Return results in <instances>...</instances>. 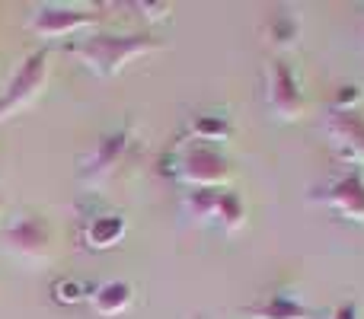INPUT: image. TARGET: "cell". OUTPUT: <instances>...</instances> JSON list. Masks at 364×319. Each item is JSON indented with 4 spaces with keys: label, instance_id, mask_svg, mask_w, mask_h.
I'll use <instances>...</instances> for the list:
<instances>
[{
    "label": "cell",
    "instance_id": "1",
    "mask_svg": "<svg viewBox=\"0 0 364 319\" xmlns=\"http://www.w3.org/2000/svg\"><path fill=\"white\" fill-rule=\"evenodd\" d=\"M164 48L157 36L147 32H125V36H87L70 45V55L80 58L96 77H115L132 58Z\"/></svg>",
    "mask_w": 364,
    "mask_h": 319
},
{
    "label": "cell",
    "instance_id": "2",
    "mask_svg": "<svg viewBox=\"0 0 364 319\" xmlns=\"http://www.w3.org/2000/svg\"><path fill=\"white\" fill-rule=\"evenodd\" d=\"M45 77H48V51L26 55L23 64L16 67V74L10 77V83L0 90V119H10L13 112L29 106L38 96V90L45 87Z\"/></svg>",
    "mask_w": 364,
    "mask_h": 319
},
{
    "label": "cell",
    "instance_id": "3",
    "mask_svg": "<svg viewBox=\"0 0 364 319\" xmlns=\"http://www.w3.org/2000/svg\"><path fill=\"white\" fill-rule=\"evenodd\" d=\"M176 179L186 182L192 188H218L230 179V163L227 157L211 144H192L188 151H182Z\"/></svg>",
    "mask_w": 364,
    "mask_h": 319
},
{
    "label": "cell",
    "instance_id": "4",
    "mask_svg": "<svg viewBox=\"0 0 364 319\" xmlns=\"http://www.w3.org/2000/svg\"><path fill=\"white\" fill-rule=\"evenodd\" d=\"M0 239L6 243V249L19 252L26 259H42L51 249V230L42 217L36 214H19L6 224V230L0 233Z\"/></svg>",
    "mask_w": 364,
    "mask_h": 319
},
{
    "label": "cell",
    "instance_id": "5",
    "mask_svg": "<svg viewBox=\"0 0 364 319\" xmlns=\"http://www.w3.org/2000/svg\"><path fill=\"white\" fill-rule=\"evenodd\" d=\"M93 13L77 10V6H58V4H45L32 13L29 29L38 32L45 38H61V36H74V32L93 26Z\"/></svg>",
    "mask_w": 364,
    "mask_h": 319
},
{
    "label": "cell",
    "instance_id": "6",
    "mask_svg": "<svg viewBox=\"0 0 364 319\" xmlns=\"http://www.w3.org/2000/svg\"><path fill=\"white\" fill-rule=\"evenodd\" d=\"M269 106L282 119H297L304 112V93L297 87L294 70L284 61L269 64Z\"/></svg>",
    "mask_w": 364,
    "mask_h": 319
},
{
    "label": "cell",
    "instance_id": "7",
    "mask_svg": "<svg viewBox=\"0 0 364 319\" xmlns=\"http://www.w3.org/2000/svg\"><path fill=\"white\" fill-rule=\"evenodd\" d=\"M339 217L346 220H358L364 224V175L361 173H346L336 182H329L320 195Z\"/></svg>",
    "mask_w": 364,
    "mask_h": 319
},
{
    "label": "cell",
    "instance_id": "8",
    "mask_svg": "<svg viewBox=\"0 0 364 319\" xmlns=\"http://www.w3.org/2000/svg\"><path fill=\"white\" fill-rule=\"evenodd\" d=\"M326 131L342 157L352 163H364V119L358 112H336L333 109Z\"/></svg>",
    "mask_w": 364,
    "mask_h": 319
},
{
    "label": "cell",
    "instance_id": "9",
    "mask_svg": "<svg viewBox=\"0 0 364 319\" xmlns=\"http://www.w3.org/2000/svg\"><path fill=\"white\" fill-rule=\"evenodd\" d=\"M125 147H128V131H112V134H102L96 141V147L90 151L87 166H83V179L87 182H100L112 173L115 166L125 157Z\"/></svg>",
    "mask_w": 364,
    "mask_h": 319
},
{
    "label": "cell",
    "instance_id": "10",
    "mask_svg": "<svg viewBox=\"0 0 364 319\" xmlns=\"http://www.w3.org/2000/svg\"><path fill=\"white\" fill-rule=\"evenodd\" d=\"M132 297L134 291L128 281H106L90 294V301H93V310L100 316H119L132 307Z\"/></svg>",
    "mask_w": 364,
    "mask_h": 319
},
{
    "label": "cell",
    "instance_id": "11",
    "mask_svg": "<svg viewBox=\"0 0 364 319\" xmlns=\"http://www.w3.org/2000/svg\"><path fill=\"white\" fill-rule=\"evenodd\" d=\"M246 313L252 319H307L310 310L291 294H272L265 301L246 307Z\"/></svg>",
    "mask_w": 364,
    "mask_h": 319
},
{
    "label": "cell",
    "instance_id": "12",
    "mask_svg": "<svg viewBox=\"0 0 364 319\" xmlns=\"http://www.w3.org/2000/svg\"><path fill=\"white\" fill-rule=\"evenodd\" d=\"M83 237H87V246H93V249H112L125 237V217L122 214H96L87 224Z\"/></svg>",
    "mask_w": 364,
    "mask_h": 319
},
{
    "label": "cell",
    "instance_id": "13",
    "mask_svg": "<svg viewBox=\"0 0 364 319\" xmlns=\"http://www.w3.org/2000/svg\"><path fill=\"white\" fill-rule=\"evenodd\" d=\"M188 131H192L195 144H218V141H227L230 138V121L224 119V115H195L192 125H188Z\"/></svg>",
    "mask_w": 364,
    "mask_h": 319
},
{
    "label": "cell",
    "instance_id": "14",
    "mask_svg": "<svg viewBox=\"0 0 364 319\" xmlns=\"http://www.w3.org/2000/svg\"><path fill=\"white\" fill-rule=\"evenodd\" d=\"M214 217L224 224V230H237V227H243V201H240L237 192H220L218 195V207H214Z\"/></svg>",
    "mask_w": 364,
    "mask_h": 319
},
{
    "label": "cell",
    "instance_id": "15",
    "mask_svg": "<svg viewBox=\"0 0 364 319\" xmlns=\"http://www.w3.org/2000/svg\"><path fill=\"white\" fill-rule=\"evenodd\" d=\"M218 188H192V195H188V211L195 214V217H214V207H218Z\"/></svg>",
    "mask_w": 364,
    "mask_h": 319
},
{
    "label": "cell",
    "instance_id": "16",
    "mask_svg": "<svg viewBox=\"0 0 364 319\" xmlns=\"http://www.w3.org/2000/svg\"><path fill=\"white\" fill-rule=\"evenodd\" d=\"M51 294H55L58 303H68V307H70V303H80L83 297L90 294V291L83 288L77 278H64V281H55V284H51Z\"/></svg>",
    "mask_w": 364,
    "mask_h": 319
},
{
    "label": "cell",
    "instance_id": "17",
    "mask_svg": "<svg viewBox=\"0 0 364 319\" xmlns=\"http://www.w3.org/2000/svg\"><path fill=\"white\" fill-rule=\"evenodd\" d=\"M361 99V90L358 87H342L339 93H336V112H355V102Z\"/></svg>",
    "mask_w": 364,
    "mask_h": 319
},
{
    "label": "cell",
    "instance_id": "18",
    "mask_svg": "<svg viewBox=\"0 0 364 319\" xmlns=\"http://www.w3.org/2000/svg\"><path fill=\"white\" fill-rule=\"evenodd\" d=\"M329 319H358V303H355V301L339 303V307L333 310V316H329Z\"/></svg>",
    "mask_w": 364,
    "mask_h": 319
}]
</instances>
